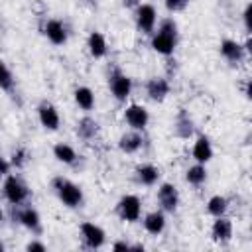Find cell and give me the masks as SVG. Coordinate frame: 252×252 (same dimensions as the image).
<instances>
[{
  "mask_svg": "<svg viewBox=\"0 0 252 252\" xmlns=\"http://www.w3.org/2000/svg\"><path fill=\"white\" fill-rule=\"evenodd\" d=\"M220 55H222L228 63L238 65V63L244 61L246 51H244V45H242V43H238V41H234V39H222V41H220Z\"/></svg>",
  "mask_w": 252,
  "mask_h": 252,
  "instance_id": "13",
  "label": "cell"
},
{
  "mask_svg": "<svg viewBox=\"0 0 252 252\" xmlns=\"http://www.w3.org/2000/svg\"><path fill=\"white\" fill-rule=\"evenodd\" d=\"M0 250H4V244H2V242H0Z\"/></svg>",
  "mask_w": 252,
  "mask_h": 252,
  "instance_id": "37",
  "label": "cell"
},
{
  "mask_svg": "<svg viewBox=\"0 0 252 252\" xmlns=\"http://www.w3.org/2000/svg\"><path fill=\"white\" fill-rule=\"evenodd\" d=\"M26 250H30V252H45V244H41L37 240H32V242H28Z\"/></svg>",
  "mask_w": 252,
  "mask_h": 252,
  "instance_id": "31",
  "label": "cell"
},
{
  "mask_svg": "<svg viewBox=\"0 0 252 252\" xmlns=\"http://www.w3.org/2000/svg\"><path fill=\"white\" fill-rule=\"evenodd\" d=\"M228 211V199L222 197V195H213L209 201H207V213L211 217H222L226 215Z\"/></svg>",
  "mask_w": 252,
  "mask_h": 252,
  "instance_id": "24",
  "label": "cell"
},
{
  "mask_svg": "<svg viewBox=\"0 0 252 252\" xmlns=\"http://www.w3.org/2000/svg\"><path fill=\"white\" fill-rule=\"evenodd\" d=\"M122 2H124L126 8H130V6H138V0H122Z\"/></svg>",
  "mask_w": 252,
  "mask_h": 252,
  "instance_id": "34",
  "label": "cell"
},
{
  "mask_svg": "<svg viewBox=\"0 0 252 252\" xmlns=\"http://www.w3.org/2000/svg\"><path fill=\"white\" fill-rule=\"evenodd\" d=\"M177 24L171 18H165L159 22V28L152 32V49L159 55H173L177 45Z\"/></svg>",
  "mask_w": 252,
  "mask_h": 252,
  "instance_id": "1",
  "label": "cell"
},
{
  "mask_svg": "<svg viewBox=\"0 0 252 252\" xmlns=\"http://www.w3.org/2000/svg\"><path fill=\"white\" fill-rule=\"evenodd\" d=\"M87 47H89V53L94 57V59H100L106 55L108 51V45H106V37L100 33V32H91L89 33V39H87Z\"/></svg>",
  "mask_w": 252,
  "mask_h": 252,
  "instance_id": "18",
  "label": "cell"
},
{
  "mask_svg": "<svg viewBox=\"0 0 252 252\" xmlns=\"http://www.w3.org/2000/svg\"><path fill=\"white\" fill-rule=\"evenodd\" d=\"M189 2H191V0H163L167 12H173V14H175V12H183Z\"/></svg>",
  "mask_w": 252,
  "mask_h": 252,
  "instance_id": "29",
  "label": "cell"
},
{
  "mask_svg": "<svg viewBox=\"0 0 252 252\" xmlns=\"http://www.w3.org/2000/svg\"><path fill=\"white\" fill-rule=\"evenodd\" d=\"M136 181L140 183V185H156L158 183V179H159V169L156 167V165H152V163H144V165H138L136 167Z\"/></svg>",
  "mask_w": 252,
  "mask_h": 252,
  "instance_id": "20",
  "label": "cell"
},
{
  "mask_svg": "<svg viewBox=\"0 0 252 252\" xmlns=\"http://www.w3.org/2000/svg\"><path fill=\"white\" fill-rule=\"evenodd\" d=\"M43 33H45V37H47L53 45H63V43L67 41V37H69L67 26H65L61 20H55V18H51V20L45 22Z\"/></svg>",
  "mask_w": 252,
  "mask_h": 252,
  "instance_id": "12",
  "label": "cell"
},
{
  "mask_svg": "<svg viewBox=\"0 0 252 252\" xmlns=\"http://www.w3.org/2000/svg\"><path fill=\"white\" fill-rule=\"evenodd\" d=\"M108 87H110V93L114 94V98L118 102H124L132 93V79L126 73H122L118 67H114L108 75Z\"/></svg>",
  "mask_w": 252,
  "mask_h": 252,
  "instance_id": "4",
  "label": "cell"
},
{
  "mask_svg": "<svg viewBox=\"0 0 252 252\" xmlns=\"http://www.w3.org/2000/svg\"><path fill=\"white\" fill-rule=\"evenodd\" d=\"M185 179H187L189 185H195V187L203 185V183L207 181V169H205V163H195V165H191V167L185 171Z\"/></svg>",
  "mask_w": 252,
  "mask_h": 252,
  "instance_id": "25",
  "label": "cell"
},
{
  "mask_svg": "<svg viewBox=\"0 0 252 252\" xmlns=\"http://www.w3.org/2000/svg\"><path fill=\"white\" fill-rule=\"evenodd\" d=\"M53 158H55L57 161L65 163V165H73V163L77 161V158H79V156H77V152L73 150V146L59 142V144H55V146H53Z\"/></svg>",
  "mask_w": 252,
  "mask_h": 252,
  "instance_id": "22",
  "label": "cell"
},
{
  "mask_svg": "<svg viewBox=\"0 0 252 252\" xmlns=\"http://www.w3.org/2000/svg\"><path fill=\"white\" fill-rule=\"evenodd\" d=\"M193 120L189 118V114L181 108L179 110V114H177V118H175V134L179 136V138H189L191 134H193Z\"/></svg>",
  "mask_w": 252,
  "mask_h": 252,
  "instance_id": "23",
  "label": "cell"
},
{
  "mask_svg": "<svg viewBox=\"0 0 252 252\" xmlns=\"http://www.w3.org/2000/svg\"><path fill=\"white\" fill-rule=\"evenodd\" d=\"M18 207H20V205H18ZM14 217H16L18 222H20L22 226H26L28 230H32V232H35V234L41 232V219H39V213H37L33 207H20V209H16Z\"/></svg>",
  "mask_w": 252,
  "mask_h": 252,
  "instance_id": "11",
  "label": "cell"
},
{
  "mask_svg": "<svg viewBox=\"0 0 252 252\" xmlns=\"http://www.w3.org/2000/svg\"><path fill=\"white\" fill-rule=\"evenodd\" d=\"M191 154H193V158H195L197 163H207V161H211V158H213V146H211V140H209L207 136H203V134L197 136Z\"/></svg>",
  "mask_w": 252,
  "mask_h": 252,
  "instance_id": "16",
  "label": "cell"
},
{
  "mask_svg": "<svg viewBox=\"0 0 252 252\" xmlns=\"http://www.w3.org/2000/svg\"><path fill=\"white\" fill-rule=\"evenodd\" d=\"M250 12H252V6L248 4L246 8H244V14H242V18H244V28H246V32H250L252 28H250Z\"/></svg>",
  "mask_w": 252,
  "mask_h": 252,
  "instance_id": "32",
  "label": "cell"
},
{
  "mask_svg": "<svg viewBox=\"0 0 252 252\" xmlns=\"http://www.w3.org/2000/svg\"><path fill=\"white\" fill-rule=\"evenodd\" d=\"M81 236H83V242H85V246L87 248H100L102 244H104V240H106V234H104V230L98 226V224H94V222H83L81 224Z\"/></svg>",
  "mask_w": 252,
  "mask_h": 252,
  "instance_id": "9",
  "label": "cell"
},
{
  "mask_svg": "<svg viewBox=\"0 0 252 252\" xmlns=\"http://www.w3.org/2000/svg\"><path fill=\"white\" fill-rule=\"evenodd\" d=\"M0 89L2 91H12L14 89V77L10 73V69L6 67V63L0 59Z\"/></svg>",
  "mask_w": 252,
  "mask_h": 252,
  "instance_id": "28",
  "label": "cell"
},
{
  "mask_svg": "<svg viewBox=\"0 0 252 252\" xmlns=\"http://www.w3.org/2000/svg\"><path fill=\"white\" fill-rule=\"evenodd\" d=\"M144 228H146V232H150L154 236L161 234L163 228H165V215H163V211H152V213H148L144 217Z\"/></svg>",
  "mask_w": 252,
  "mask_h": 252,
  "instance_id": "19",
  "label": "cell"
},
{
  "mask_svg": "<svg viewBox=\"0 0 252 252\" xmlns=\"http://www.w3.org/2000/svg\"><path fill=\"white\" fill-rule=\"evenodd\" d=\"M98 134V122L91 116H83L77 122V136L81 140H93Z\"/></svg>",
  "mask_w": 252,
  "mask_h": 252,
  "instance_id": "21",
  "label": "cell"
},
{
  "mask_svg": "<svg viewBox=\"0 0 252 252\" xmlns=\"http://www.w3.org/2000/svg\"><path fill=\"white\" fill-rule=\"evenodd\" d=\"M2 191H4V197L10 205L18 207V205H24L30 197V189L28 185L18 177V175H6L4 177V185H2Z\"/></svg>",
  "mask_w": 252,
  "mask_h": 252,
  "instance_id": "3",
  "label": "cell"
},
{
  "mask_svg": "<svg viewBox=\"0 0 252 252\" xmlns=\"http://www.w3.org/2000/svg\"><path fill=\"white\" fill-rule=\"evenodd\" d=\"M112 250H130V244H126V242H114L112 244Z\"/></svg>",
  "mask_w": 252,
  "mask_h": 252,
  "instance_id": "33",
  "label": "cell"
},
{
  "mask_svg": "<svg viewBox=\"0 0 252 252\" xmlns=\"http://www.w3.org/2000/svg\"><path fill=\"white\" fill-rule=\"evenodd\" d=\"M28 159H30V152H28L24 146H20V148H16V150L12 152V159H10V163H12V167L22 169V167H26Z\"/></svg>",
  "mask_w": 252,
  "mask_h": 252,
  "instance_id": "27",
  "label": "cell"
},
{
  "mask_svg": "<svg viewBox=\"0 0 252 252\" xmlns=\"http://www.w3.org/2000/svg\"><path fill=\"white\" fill-rule=\"evenodd\" d=\"M75 102L83 110H91L94 106V93L89 87H77L75 89Z\"/></svg>",
  "mask_w": 252,
  "mask_h": 252,
  "instance_id": "26",
  "label": "cell"
},
{
  "mask_svg": "<svg viewBox=\"0 0 252 252\" xmlns=\"http://www.w3.org/2000/svg\"><path fill=\"white\" fill-rule=\"evenodd\" d=\"M4 220V211H2V207H0V222Z\"/></svg>",
  "mask_w": 252,
  "mask_h": 252,
  "instance_id": "35",
  "label": "cell"
},
{
  "mask_svg": "<svg viewBox=\"0 0 252 252\" xmlns=\"http://www.w3.org/2000/svg\"><path fill=\"white\" fill-rule=\"evenodd\" d=\"M124 120H126V124L132 128V130H144L146 126H148V122H150V112L146 110V106H142V104H128L126 106V110H124Z\"/></svg>",
  "mask_w": 252,
  "mask_h": 252,
  "instance_id": "7",
  "label": "cell"
},
{
  "mask_svg": "<svg viewBox=\"0 0 252 252\" xmlns=\"http://www.w3.org/2000/svg\"><path fill=\"white\" fill-rule=\"evenodd\" d=\"M10 169H12L10 159H6V158H2V156H0V177L10 175Z\"/></svg>",
  "mask_w": 252,
  "mask_h": 252,
  "instance_id": "30",
  "label": "cell"
},
{
  "mask_svg": "<svg viewBox=\"0 0 252 252\" xmlns=\"http://www.w3.org/2000/svg\"><path fill=\"white\" fill-rule=\"evenodd\" d=\"M156 22H158V14H156V8L152 4H138L136 6V28L142 33L152 35V32L156 30Z\"/></svg>",
  "mask_w": 252,
  "mask_h": 252,
  "instance_id": "6",
  "label": "cell"
},
{
  "mask_svg": "<svg viewBox=\"0 0 252 252\" xmlns=\"http://www.w3.org/2000/svg\"><path fill=\"white\" fill-rule=\"evenodd\" d=\"M37 118H39V124L45 128V130H57L59 128V124H61V116H59V112H57V108L51 104V102H47V100H43L39 106H37Z\"/></svg>",
  "mask_w": 252,
  "mask_h": 252,
  "instance_id": "10",
  "label": "cell"
},
{
  "mask_svg": "<svg viewBox=\"0 0 252 252\" xmlns=\"http://www.w3.org/2000/svg\"><path fill=\"white\" fill-rule=\"evenodd\" d=\"M146 94L154 102H161L169 94V81L165 77H152L146 83Z\"/></svg>",
  "mask_w": 252,
  "mask_h": 252,
  "instance_id": "14",
  "label": "cell"
},
{
  "mask_svg": "<svg viewBox=\"0 0 252 252\" xmlns=\"http://www.w3.org/2000/svg\"><path fill=\"white\" fill-rule=\"evenodd\" d=\"M158 203L161 207V211L165 213H173L179 205V193L177 187L173 183H161L158 189Z\"/></svg>",
  "mask_w": 252,
  "mask_h": 252,
  "instance_id": "8",
  "label": "cell"
},
{
  "mask_svg": "<svg viewBox=\"0 0 252 252\" xmlns=\"http://www.w3.org/2000/svg\"><path fill=\"white\" fill-rule=\"evenodd\" d=\"M85 2H87V4H91V6H93V4H96V0H85Z\"/></svg>",
  "mask_w": 252,
  "mask_h": 252,
  "instance_id": "36",
  "label": "cell"
},
{
  "mask_svg": "<svg viewBox=\"0 0 252 252\" xmlns=\"http://www.w3.org/2000/svg\"><path fill=\"white\" fill-rule=\"evenodd\" d=\"M142 144H144V138H142V134H140L138 130L126 132V134H122L120 140H118V148H120V152H124V154H136V152L142 148Z\"/></svg>",
  "mask_w": 252,
  "mask_h": 252,
  "instance_id": "17",
  "label": "cell"
},
{
  "mask_svg": "<svg viewBox=\"0 0 252 252\" xmlns=\"http://www.w3.org/2000/svg\"><path fill=\"white\" fill-rule=\"evenodd\" d=\"M51 187H53L55 195L59 197V201L65 207H69V209L81 207V203H83V191H81V187L77 183H73V181H69L65 177H53Z\"/></svg>",
  "mask_w": 252,
  "mask_h": 252,
  "instance_id": "2",
  "label": "cell"
},
{
  "mask_svg": "<svg viewBox=\"0 0 252 252\" xmlns=\"http://www.w3.org/2000/svg\"><path fill=\"white\" fill-rule=\"evenodd\" d=\"M211 236H213V240H217L220 244L228 242L232 238V222H230V219H226L224 215L222 217H215V222L211 226Z\"/></svg>",
  "mask_w": 252,
  "mask_h": 252,
  "instance_id": "15",
  "label": "cell"
},
{
  "mask_svg": "<svg viewBox=\"0 0 252 252\" xmlns=\"http://www.w3.org/2000/svg\"><path fill=\"white\" fill-rule=\"evenodd\" d=\"M116 213L122 220H128V222H136L140 220L142 217V201L138 195H124L118 205H116Z\"/></svg>",
  "mask_w": 252,
  "mask_h": 252,
  "instance_id": "5",
  "label": "cell"
}]
</instances>
